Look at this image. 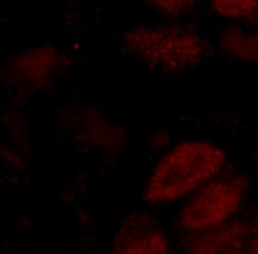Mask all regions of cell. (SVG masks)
Masks as SVG:
<instances>
[{
    "instance_id": "1",
    "label": "cell",
    "mask_w": 258,
    "mask_h": 254,
    "mask_svg": "<svg viewBox=\"0 0 258 254\" xmlns=\"http://www.w3.org/2000/svg\"><path fill=\"white\" fill-rule=\"evenodd\" d=\"M230 168V156L208 139L184 140L163 151L146 180L143 200L150 206L182 203Z\"/></svg>"
},
{
    "instance_id": "2",
    "label": "cell",
    "mask_w": 258,
    "mask_h": 254,
    "mask_svg": "<svg viewBox=\"0 0 258 254\" xmlns=\"http://www.w3.org/2000/svg\"><path fill=\"white\" fill-rule=\"evenodd\" d=\"M124 43L139 61L169 73L196 67L211 53V45L203 34L181 23L133 28L125 33Z\"/></svg>"
},
{
    "instance_id": "3",
    "label": "cell",
    "mask_w": 258,
    "mask_h": 254,
    "mask_svg": "<svg viewBox=\"0 0 258 254\" xmlns=\"http://www.w3.org/2000/svg\"><path fill=\"white\" fill-rule=\"evenodd\" d=\"M250 187L247 174L228 168L183 200L175 218L178 232H201L234 219L240 215Z\"/></svg>"
},
{
    "instance_id": "4",
    "label": "cell",
    "mask_w": 258,
    "mask_h": 254,
    "mask_svg": "<svg viewBox=\"0 0 258 254\" xmlns=\"http://www.w3.org/2000/svg\"><path fill=\"white\" fill-rule=\"evenodd\" d=\"M110 254H173V246L167 229L154 215L134 210L117 223Z\"/></svg>"
},
{
    "instance_id": "5",
    "label": "cell",
    "mask_w": 258,
    "mask_h": 254,
    "mask_svg": "<svg viewBox=\"0 0 258 254\" xmlns=\"http://www.w3.org/2000/svg\"><path fill=\"white\" fill-rule=\"evenodd\" d=\"M255 217L237 216L226 223L197 233H179L183 254H244L253 233Z\"/></svg>"
},
{
    "instance_id": "6",
    "label": "cell",
    "mask_w": 258,
    "mask_h": 254,
    "mask_svg": "<svg viewBox=\"0 0 258 254\" xmlns=\"http://www.w3.org/2000/svg\"><path fill=\"white\" fill-rule=\"evenodd\" d=\"M219 45L225 54L238 62H258V29L231 26L222 31Z\"/></svg>"
},
{
    "instance_id": "7",
    "label": "cell",
    "mask_w": 258,
    "mask_h": 254,
    "mask_svg": "<svg viewBox=\"0 0 258 254\" xmlns=\"http://www.w3.org/2000/svg\"><path fill=\"white\" fill-rule=\"evenodd\" d=\"M219 18L232 22H253L258 19V0H208Z\"/></svg>"
},
{
    "instance_id": "8",
    "label": "cell",
    "mask_w": 258,
    "mask_h": 254,
    "mask_svg": "<svg viewBox=\"0 0 258 254\" xmlns=\"http://www.w3.org/2000/svg\"><path fill=\"white\" fill-rule=\"evenodd\" d=\"M151 8L168 17H181L195 9L200 0H146Z\"/></svg>"
},
{
    "instance_id": "9",
    "label": "cell",
    "mask_w": 258,
    "mask_h": 254,
    "mask_svg": "<svg viewBox=\"0 0 258 254\" xmlns=\"http://www.w3.org/2000/svg\"><path fill=\"white\" fill-rule=\"evenodd\" d=\"M149 144L155 151H166L171 145V135L167 131H157L151 135Z\"/></svg>"
},
{
    "instance_id": "10",
    "label": "cell",
    "mask_w": 258,
    "mask_h": 254,
    "mask_svg": "<svg viewBox=\"0 0 258 254\" xmlns=\"http://www.w3.org/2000/svg\"><path fill=\"white\" fill-rule=\"evenodd\" d=\"M244 254H258V216L255 217V226L253 233H251L248 243L245 247Z\"/></svg>"
},
{
    "instance_id": "11",
    "label": "cell",
    "mask_w": 258,
    "mask_h": 254,
    "mask_svg": "<svg viewBox=\"0 0 258 254\" xmlns=\"http://www.w3.org/2000/svg\"><path fill=\"white\" fill-rule=\"evenodd\" d=\"M254 180L256 182V184L258 185V165L256 166V170H255V174H254Z\"/></svg>"
}]
</instances>
